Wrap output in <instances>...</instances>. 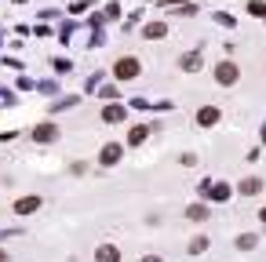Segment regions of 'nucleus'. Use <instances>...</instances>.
<instances>
[{
    "instance_id": "obj_1",
    "label": "nucleus",
    "mask_w": 266,
    "mask_h": 262,
    "mask_svg": "<svg viewBox=\"0 0 266 262\" xmlns=\"http://www.w3.org/2000/svg\"><path fill=\"white\" fill-rule=\"evenodd\" d=\"M139 69H142V62L132 59V55H124V59H117V66H113V77L117 80H135V77H139Z\"/></svg>"
},
{
    "instance_id": "obj_2",
    "label": "nucleus",
    "mask_w": 266,
    "mask_h": 262,
    "mask_svg": "<svg viewBox=\"0 0 266 262\" xmlns=\"http://www.w3.org/2000/svg\"><path fill=\"white\" fill-rule=\"evenodd\" d=\"M237 77H241V73H237L233 62H219V69H215V80L219 84H237Z\"/></svg>"
},
{
    "instance_id": "obj_3",
    "label": "nucleus",
    "mask_w": 266,
    "mask_h": 262,
    "mask_svg": "<svg viewBox=\"0 0 266 262\" xmlns=\"http://www.w3.org/2000/svg\"><path fill=\"white\" fill-rule=\"evenodd\" d=\"M179 69H186V73L200 69V51H186V55L179 59Z\"/></svg>"
},
{
    "instance_id": "obj_4",
    "label": "nucleus",
    "mask_w": 266,
    "mask_h": 262,
    "mask_svg": "<svg viewBox=\"0 0 266 262\" xmlns=\"http://www.w3.org/2000/svg\"><path fill=\"white\" fill-rule=\"evenodd\" d=\"M142 36H146V40H161V36H168V26H164V22H150L142 30Z\"/></svg>"
},
{
    "instance_id": "obj_5",
    "label": "nucleus",
    "mask_w": 266,
    "mask_h": 262,
    "mask_svg": "<svg viewBox=\"0 0 266 262\" xmlns=\"http://www.w3.org/2000/svg\"><path fill=\"white\" fill-rule=\"evenodd\" d=\"M99 161H102V164H117V161H121V146H117V142H106Z\"/></svg>"
},
{
    "instance_id": "obj_6",
    "label": "nucleus",
    "mask_w": 266,
    "mask_h": 262,
    "mask_svg": "<svg viewBox=\"0 0 266 262\" xmlns=\"http://www.w3.org/2000/svg\"><path fill=\"white\" fill-rule=\"evenodd\" d=\"M33 138H36V142H55V138H59V131H55L51 124H40V128L33 131Z\"/></svg>"
},
{
    "instance_id": "obj_7",
    "label": "nucleus",
    "mask_w": 266,
    "mask_h": 262,
    "mask_svg": "<svg viewBox=\"0 0 266 262\" xmlns=\"http://www.w3.org/2000/svg\"><path fill=\"white\" fill-rule=\"evenodd\" d=\"M215 120H219V109H215V106H208V109H200V113H197V124H200V128H212Z\"/></svg>"
},
{
    "instance_id": "obj_8",
    "label": "nucleus",
    "mask_w": 266,
    "mask_h": 262,
    "mask_svg": "<svg viewBox=\"0 0 266 262\" xmlns=\"http://www.w3.org/2000/svg\"><path fill=\"white\" fill-rule=\"evenodd\" d=\"M99 262H121V251H117L113 244H102V248H99V255H95Z\"/></svg>"
},
{
    "instance_id": "obj_9",
    "label": "nucleus",
    "mask_w": 266,
    "mask_h": 262,
    "mask_svg": "<svg viewBox=\"0 0 266 262\" xmlns=\"http://www.w3.org/2000/svg\"><path fill=\"white\" fill-rule=\"evenodd\" d=\"M36 208H40V196H26V200H18V204H15V211H18V215H30V211H36Z\"/></svg>"
},
{
    "instance_id": "obj_10",
    "label": "nucleus",
    "mask_w": 266,
    "mask_h": 262,
    "mask_svg": "<svg viewBox=\"0 0 266 262\" xmlns=\"http://www.w3.org/2000/svg\"><path fill=\"white\" fill-rule=\"evenodd\" d=\"M259 190H263V179H244V182H241V193H244V196H255Z\"/></svg>"
},
{
    "instance_id": "obj_11",
    "label": "nucleus",
    "mask_w": 266,
    "mask_h": 262,
    "mask_svg": "<svg viewBox=\"0 0 266 262\" xmlns=\"http://www.w3.org/2000/svg\"><path fill=\"white\" fill-rule=\"evenodd\" d=\"M186 215H190L194 222H204V219H208V208H204V204H190V208H186Z\"/></svg>"
},
{
    "instance_id": "obj_12",
    "label": "nucleus",
    "mask_w": 266,
    "mask_h": 262,
    "mask_svg": "<svg viewBox=\"0 0 266 262\" xmlns=\"http://www.w3.org/2000/svg\"><path fill=\"white\" fill-rule=\"evenodd\" d=\"M255 244H259V240H255L252 233H241V237H237V248H241V251H252Z\"/></svg>"
},
{
    "instance_id": "obj_13",
    "label": "nucleus",
    "mask_w": 266,
    "mask_h": 262,
    "mask_svg": "<svg viewBox=\"0 0 266 262\" xmlns=\"http://www.w3.org/2000/svg\"><path fill=\"white\" fill-rule=\"evenodd\" d=\"M121 117H124V109H121V106H106V109H102V120H113V124H117Z\"/></svg>"
},
{
    "instance_id": "obj_14",
    "label": "nucleus",
    "mask_w": 266,
    "mask_h": 262,
    "mask_svg": "<svg viewBox=\"0 0 266 262\" xmlns=\"http://www.w3.org/2000/svg\"><path fill=\"white\" fill-rule=\"evenodd\" d=\"M146 135H150L146 128H132V135H128V142H132V146H139V142H146Z\"/></svg>"
},
{
    "instance_id": "obj_15",
    "label": "nucleus",
    "mask_w": 266,
    "mask_h": 262,
    "mask_svg": "<svg viewBox=\"0 0 266 262\" xmlns=\"http://www.w3.org/2000/svg\"><path fill=\"white\" fill-rule=\"evenodd\" d=\"M248 11H252L255 18H263V15H266V0H252V4H248Z\"/></svg>"
},
{
    "instance_id": "obj_16",
    "label": "nucleus",
    "mask_w": 266,
    "mask_h": 262,
    "mask_svg": "<svg viewBox=\"0 0 266 262\" xmlns=\"http://www.w3.org/2000/svg\"><path fill=\"white\" fill-rule=\"evenodd\" d=\"M208 248V237H197V240H190V251H194V255H197V251H204Z\"/></svg>"
},
{
    "instance_id": "obj_17",
    "label": "nucleus",
    "mask_w": 266,
    "mask_h": 262,
    "mask_svg": "<svg viewBox=\"0 0 266 262\" xmlns=\"http://www.w3.org/2000/svg\"><path fill=\"white\" fill-rule=\"evenodd\" d=\"M212 196H215V200H226V196H230V190H226V186H215Z\"/></svg>"
},
{
    "instance_id": "obj_18",
    "label": "nucleus",
    "mask_w": 266,
    "mask_h": 262,
    "mask_svg": "<svg viewBox=\"0 0 266 262\" xmlns=\"http://www.w3.org/2000/svg\"><path fill=\"white\" fill-rule=\"evenodd\" d=\"M142 262H161V259H157V255H150V259H142Z\"/></svg>"
},
{
    "instance_id": "obj_19",
    "label": "nucleus",
    "mask_w": 266,
    "mask_h": 262,
    "mask_svg": "<svg viewBox=\"0 0 266 262\" xmlns=\"http://www.w3.org/2000/svg\"><path fill=\"white\" fill-rule=\"evenodd\" d=\"M259 219H263V222H266V208H263V215H259Z\"/></svg>"
},
{
    "instance_id": "obj_20",
    "label": "nucleus",
    "mask_w": 266,
    "mask_h": 262,
    "mask_svg": "<svg viewBox=\"0 0 266 262\" xmlns=\"http://www.w3.org/2000/svg\"><path fill=\"white\" fill-rule=\"evenodd\" d=\"M168 4H182V0H168Z\"/></svg>"
},
{
    "instance_id": "obj_21",
    "label": "nucleus",
    "mask_w": 266,
    "mask_h": 262,
    "mask_svg": "<svg viewBox=\"0 0 266 262\" xmlns=\"http://www.w3.org/2000/svg\"><path fill=\"white\" fill-rule=\"evenodd\" d=\"M0 262H4V251H0Z\"/></svg>"
}]
</instances>
